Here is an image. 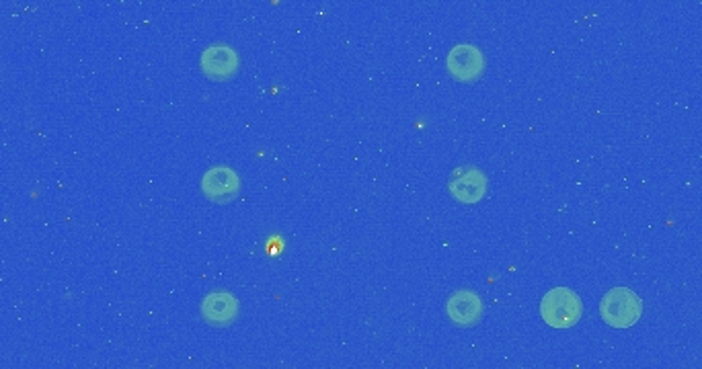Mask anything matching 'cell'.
Masks as SVG:
<instances>
[{
	"label": "cell",
	"instance_id": "cell-3",
	"mask_svg": "<svg viewBox=\"0 0 702 369\" xmlns=\"http://www.w3.org/2000/svg\"><path fill=\"white\" fill-rule=\"evenodd\" d=\"M448 193L462 205H475L489 193V177L479 167H458L448 181Z\"/></svg>",
	"mask_w": 702,
	"mask_h": 369
},
{
	"label": "cell",
	"instance_id": "cell-6",
	"mask_svg": "<svg viewBox=\"0 0 702 369\" xmlns=\"http://www.w3.org/2000/svg\"><path fill=\"white\" fill-rule=\"evenodd\" d=\"M243 181L230 167H212L202 177V193L214 203H228L241 195Z\"/></svg>",
	"mask_w": 702,
	"mask_h": 369
},
{
	"label": "cell",
	"instance_id": "cell-7",
	"mask_svg": "<svg viewBox=\"0 0 702 369\" xmlns=\"http://www.w3.org/2000/svg\"><path fill=\"white\" fill-rule=\"evenodd\" d=\"M200 68H202L204 76H208L210 80L224 82L239 72L241 58L230 46L214 44L202 52Z\"/></svg>",
	"mask_w": 702,
	"mask_h": 369
},
{
	"label": "cell",
	"instance_id": "cell-8",
	"mask_svg": "<svg viewBox=\"0 0 702 369\" xmlns=\"http://www.w3.org/2000/svg\"><path fill=\"white\" fill-rule=\"evenodd\" d=\"M202 318L206 324L214 328H226L232 322H237L241 314V304L230 292H210L202 300Z\"/></svg>",
	"mask_w": 702,
	"mask_h": 369
},
{
	"label": "cell",
	"instance_id": "cell-5",
	"mask_svg": "<svg viewBox=\"0 0 702 369\" xmlns=\"http://www.w3.org/2000/svg\"><path fill=\"white\" fill-rule=\"evenodd\" d=\"M446 316L458 328H473L485 316V304L473 290H458L446 302Z\"/></svg>",
	"mask_w": 702,
	"mask_h": 369
},
{
	"label": "cell",
	"instance_id": "cell-1",
	"mask_svg": "<svg viewBox=\"0 0 702 369\" xmlns=\"http://www.w3.org/2000/svg\"><path fill=\"white\" fill-rule=\"evenodd\" d=\"M540 316L551 328H557V331L573 328L583 316L581 298L569 287H553L540 300Z\"/></svg>",
	"mask_w": 702,
	"mask_h": 369
},
{
	"label": "cell",
	"instance_id": "cell-2",
	"mask_svg": "<svg viewBox=\"0 0 702 369\" xmlns=\"http://www.w3.org/2000/svg\"><path fill=\"white\" fill-rule=\"evenodd\" d=\"M643 304L629 287H614L600 302V316L610 328H631L641 320Z\"/></svg>",
	"mask_w": 702,
	"mask_h": 369
},
{
	"label": "cell",
	"instance_id": "cell-4",
	"mask_svg": "<svg viewBox=\"0 0 702 369\" xmlns=\"http://www.w3.org/2000/svg\"><path fill=\"white\" fill-rule=\"evenodd\" d=\"M446 68L454 80L462 82V85H473V82H477L485 74L487 60L477 46L458 44L450 50L446 58Z\"/></svg>",
	"mask_w": 702,
	"mask_h": 369
}]
</instances>
